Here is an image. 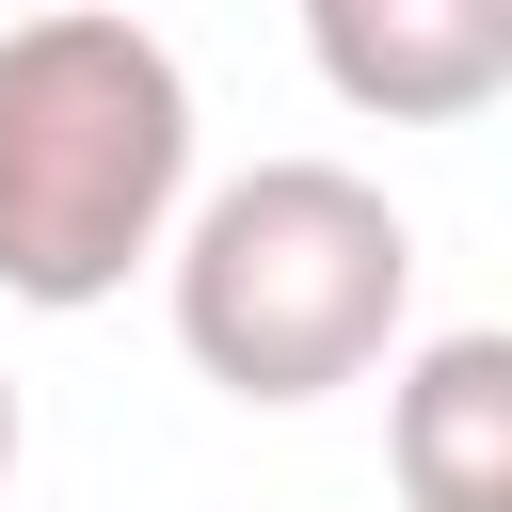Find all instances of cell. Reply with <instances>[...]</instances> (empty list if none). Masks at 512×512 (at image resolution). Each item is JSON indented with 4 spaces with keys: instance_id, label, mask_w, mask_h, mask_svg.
I'll list each match as a JSON object with an SVG mask.
<instances>
[{
    "instance_id": "obj_2",
    "label": "cell",
    "mask_w": 512,
    "mask_h": 512,
    "mask_svg": "<svg viewBox=\"0 0 512 512\" xmlns=\"http://www.w3.org/2000/svg\"><path fill=\"white\" fill-rule=\"evenodd\" d=\"M160 272H176V352L256 416H304L416 336V224L352 160H256L192 192L160 224Z\"/></svg>"
},
{
    "instance_id": "obj_5",
    "label": "cell",
    "mask_w": 512,
    "mask_h": 512,
    "mask_svg": "<svg viewBox=\"0 0 512 512\" xmlns=\"http://www.w3.org/2000/svg\"><path fill=\"white\" fill-rule=\"evenodd\" d=\"M0 480H16V384H0Z\"/></svg>"
},
{
    "instance_id": "obj_3",
    "label": "cell",
    "mask_w": 512,
    "mask_h": 512,
    "mask_svg": "<svg viewBox=\"0 0 512 512\" xmlns=\"http://www.w3.org/2000/svg\"><path fill=\"white\" fill-rule=\"evenodd\" d=\"M304 64L368 128H480L512 96V0H304Z\"/></svg>"
},
{
    "instance_id": "obj_4",
    "label": "cell",
    "mask_w": 512,
    "mask_h": 512,
    "mask_svg": "<svg viewBox=\"0 0 512 512\" xmlns=\"http://www.w3.org/2000/svg\"><path fill=\"white\" fill-rule=\"evenodd\" d=\"M384 464H400V512H512V336L496 320L384 352Z\"/></svg>"
},
{
    "instance_id": "obj_1",
    "label": "cell",
    "mask_w": 512,
    "mask_h": 512,
    "mask_svg": "<svg viewBox=\"0 0 512 512\" xmlns=\"http://www.w3.org/2000/svg\"><path fill=\"white\" fill-rule=\"evenodd\" d=\"M192 208V64L128 0H48L0 32V304H112Z\"/></svg>"
}]
</instances>
